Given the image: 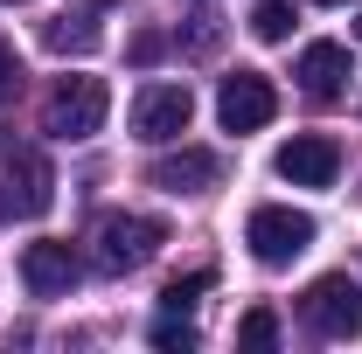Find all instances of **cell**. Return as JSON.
Segmentation results:
<instances>
[{"label":"cell","mask_w":362,"mask_h":354,"mask_svg":"<svg viewBox=\"0 0 362 354\" xmlns=\"http://www.w3.org/2000/svg\"><path fill=\"white\" fill-rule=\"evenodd\" d=\"M112 111V90L98 77H63V84L42 97V133L49 139H90Z\"/></svg>","instance_id":"6da1fadb"},{"label":"cell","mask_w":362,"mask_h":354,"mask_svg":"<svg viewBox=\"0 0 362 354\" xmlns=\"http://www.w3.org/2000/svg\"><path fill=\"white\" fill-rule=\"evenodd\" d=\"M98 271H139V264H153L160 257V243H168V222H153V216H105L98 222Z\"/></svg>","instance_id":"7a4b0ae2"},{"label":"cell","mask_w":362,"mask_h":354,"mask_svg":"<svg viewBox=\"0 0 362 354\" xmlns=\"http://www.w3.org/2000/svg\"><path fill=\"white\" fill-rule=\"evenodd\" d=\"M300 312H307V326H314L320 341H356L362 334V285L349 278V271H327V278L307 285Z\"/></svg>","instance_id":"3957f363"},{"label":"cell","mask_w":362,"mask_h":354,"mask_svg":"<svg viewBox=\"0 0 362 354\" xmlns=\"http://www.w3.org/2000/svg\"><path fill=\"white\" fill-rule=\"evenodd\" d=\"M244 243H251L258 264H293L314 243V216L307 209H286V202H265V209H251V222H244Z\"/></svg>","instance_id":"277c9868"},{"label":"cell","mask_w":362,"mask_h":354,"mask_svg":"<svg viewBox=\"0 0 362 354\" xmlns=\"http://www.w3.org/2000/svg\"><path fill=\"white\" fill-rule=\"evenodd\" d=\"M188 118H195L188 84H146V90L133 97V139H146V146L181 139V133H188Z\"/></svg>","instance_id":"5b68a950"},{"label":"cell","mask_w":362,"mask_h":354,"mask_svg":"<svg viewBox=\"0 0 362 354\" xmlns=\"http://www.w3.org/2000/svg\"><path fill=\"white\" fill-rule=\"evenodd\" d=\"M272 111H279L272 77H258V70L223 77V90H216V118H223V133H258V126H272Z\"/></svg>","instance_id":"8992f818"},{"label":"cell","mask_w":362,"mask_h":354,"mask_svg":"<svg viewBox=\"0 0 362 354\" xmlns=\"http://www.w3.org/2000/svg\"><path fill=\"white\" fill-rule=\"evenodd\" d=\"M7 216H49V202H56V167H49V153L35 146H21V153H7Z\"/></svg>","instance_id":"52a82bcc"},{"label":"cell","mask_w":362,"mask_h":354,"mask_svg":"<svg viewBox=\"0 0 362 354\" xmlns=\"http://www.w3.org/2000/svg\"><path fill=\"white\" fill-rule=\"evenodd\" d=\"M279 181H293V188H327V181L341 174V146L327 133H300V139H286L279 146Z\"/></svg>","instance_id":"ba28073f"},{"label":"cell","mask_w":362,"mask_h":354,"mask_svg":"<svg viewBox=\"0 0 362 354\" xmlns=\"http://www.w3.org/2000/svg\"><path fill=\"white\" fill-rule=\"evenodd\" d=\"M21 285H28L35 299H63V292L77 285V250H70L63 236L28 243V250H21Z\"/></svg>","instance_id":"9c48e42d"},{"label":"cell","mask_w":362,"mask_h":354,"mask_svg":"<svg viewBox=\"0 0 362 354\" xmlns=\"http://www.w3.org/2000/svg\"><path fill=\"white\" fill-rule=\"evenodd\" d=\"M223 181V160L209 153V146H181L168 160H153V188H168V195H202V188H216Z\"/></svg>","instance_id":"30bf717a"},{"label":"cell","mask_w":362,"mask_h":354,"mask_svg":"<svg viewBox=\"0 0 362 354\" xmlns=\"http://www.w3.org/2000/svg\"><path fill=\"white\" fill-rule=\"evenodd\" d=\"M300 90L314 97V104H334L341 90H349V49L341 42H314V49H300Z\"/></svg>","instance_id":"8fae6325"},{"label":"cell","mask_w":362,"mask_h":354,"mask_svg":"<svg viewBox=\"0 0 362 354\" xmlns=\"http://www.w3.org/2000/svg\"><path fill=\"white\" fill-rule=\"evenodd\" d=\"M42 42L56 49V56H70V49L84 56V49H98V21H90V14H56L42 28Z\"/></svg>","instance_id":"7c38bea8"},{"label":"cell","mask_w":362,"mask_h":354,"mask_svg":"<svg viewBox=\"0 0 362 354\" xmlns=\"http://www.w3.org/2000/svg\"><path fill=\"white\" fill-rule=\"evenodd\" d=\"M237 348L272 354V348H279V312H272V306H251V312H244V326H237Z\"/></svg>","instance_id":"4fadbf2b"},{"label":"cell","mask_w":362,"mask_h":354,"mask_svg":"<svg viewBox=\"0 0 362 354\" xmlns=\"http://www.w3.org/2000/svg\"><path fill=\"white\" fill-rule=\"evenodd\" d=\"M251 35H258V42H286V35H293V0H258Z\"/></svg>","instance_id":"5bb4252c"},{"label":"cell","mask_w":362,"mask_h":354,"mask_svg":"<svg viewBox=\"0 0 362 354\" xmlns=\"http://www.w3.org/2000/svg\"><path fill=\"white\" fill-rule=\"evenodd\" d=\"M209 285H216V271H188V278H175V285H168L160 299H168V312H181V306H195V299H202Z\"/></svg>","instance_id":"9a60e30c"},{"label":"cell","mask_w":362,"mask_h":354,"mask_svg":"<svg viewBox=\"0 0 362 354\" xmlns=\"http://www.w3.org/2000/svg\"><path fill=\"white\" fill-rule=\"evenodd\" d=\"M153 348H168V354H188V348H195V326H188V319H160V326H153Z\"/></svg>","instance_id":"2e32d148"},{"label":"cell","mask_w":362,"mask_h":354,"mask_svg":"<svg viewBox=\"0 0 362 354\" xmlns=\"http://www.w3.org/2000/svg\"><path fill=\"white\" fill-rule=\"evenodd\" d=\"M7 97H21V56L0 42V104H7Z\"/></svg>","instance_id":"e0dca14e"},{"label":"cell","mask_w":362,"mask_h":354,"mask_svg":"<svg viewBox=\"0 0 362 354\" xmlns=\"http://www.w3.org/2000/svg\"><path fill=\"white\" fill-rule=\"evenodd\" d=\"M0 153H14V139H7V133H0Z\"/></svg>","instance_id":"ac0fdd59"},{"label":"cell","mask_w":362,"mask_h":354,"mask_svg":"<svg viewBox=\"0 0 362 354\" xmlns=\"http://www.w3.org/2000/svg\"><path fill=\"white\" fill-rule=\"evenodd\" d=\"M320 7H349V0H320Z\"/></svg>","instance_id":"d6986e66"},{"label":"cell","mask_w":362,"mask_h":354,"mask_svg":"<svg viewBox=\"0 0 362 354\" xmlns=\"http://www.w3.org/2000/svg\"><path fill=\"white\" fill-rule=\"evenodd\" d=\"M356 28H362V21H356Z\"/></svg>","instance_id":"ffe728a7"}]
</instances>
